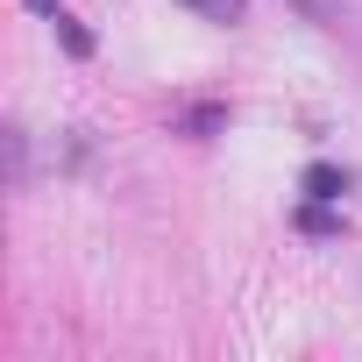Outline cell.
Returning a JSON list of instances; mask_svg holds the SVG:
<instances>
[{
    "label": "cell",
    "mask_w": 362,
    "mask_h": 362,
    "mask_svg": "<svg viewBox=\"0 0 362 362\" xmlns=\"http://www.w3.org/2000/svg\"><path fill=\"white\" fill-rule=\"evenodd\" d=\"M185 8H192V15H206V22H235L249 0H185Z\"/></svg>",
    "instance_id": "obj_1"
},
{
    "label": "cell",
    "mask_w": 362,
    "mask_h": 362,
    "mask_svg": "<svg viewBox=\"0 0 362 362\" xmlns=\"http://www.w3.org/2000/svg\"><path fill=\"white\" fill-rule=\"evenodd\" d=\"M305 192H313V199H341V177H334L327 163H313V170H305Z\"/></svg>",
    "instance_id": "obj_2"
},
{
    "label": "cell",
    "mask_w": 362,
    "mask_h": 362,
    "mask_svg": "<svg viewBox=\"0 0 362 362\" xmlns=\"http://www.w3.org/2000/svg\"><path fill=\"white\" fill-rule=\"evenodd\" d=\"M29 8H36V15H57V0H29Z\"/></svg>",
    "instance_id": "obj_3"
}]
</instances>
